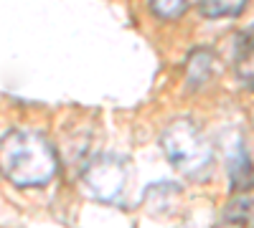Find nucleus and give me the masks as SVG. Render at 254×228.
Masks as SVG:
<instances>
[{
    "label": "nucleus",
    "mask_w": 254,
    "mask_h": 228,
    "mask_svg": "<svg viewBox=\"0 0 254 228\" xmlns=\"http://www.w3.org/2000/svg\"><path fill=\"white\" fill-rule=\"evenodd\" d=\"M237 76L249 91H254V48L242 53L239 64H237Z\"/></svg>",
    "instance_id": "6"
},
{
    "label": "nucleus",
    "mask_w": 254,
    "mask_h": 228,
    "mask_svg": "<svg viewBox=\"0 0 254 228\" xmlns=\"http://www.w3.org/2000/svg\"><path fill=\"white\" fill-rule=\"evenodd\" d=\"M216 71V58L211 51H193L188 56V69H186V76H188V84L190 87H201L206 81L214 76Z\"/></svg>",
    "instance_id": "3"
},
{
    "label": "nucleus",
    "mask_w": 254,
    "mask_h": 228,
    "mask_svg": "<svg viewBox=\"0 0 254 228\" xmlns=\"http://www.w3.org/2000/svg\"><path fill=\"white\" fill-rule=\"evenodd\" d=\"M188 0H150V13L160 20H173L186 13Z\"/></svg>",
    "instance_id": "5"
},
{
    "label": "nucleus",
    "mask_w": 254,
    "mask_h": 228,
    "mask_svg": "<svg viewBox=\"0 0 254 228\" xmlns=\"http://www.w3.org/2000/svg\"><path fill=\"white\" fill-rule=\"evenodd\" d=\"M0 162L8 180L20 188L44 185L56 173V152L49 139L31 130H15L0 144Z\"/></svg>",
    "instance_id": "1"
},
{
    "label": "nucleus",
    "mask_w": 254,
    "mask_h": 228,
    "mask_svg": "<svg viewBox=\"0 0 254 228\" xmlns=\"http://www.w3.org/2000/svg\"><path fill=\"white\" fill-rule=\"evenodd\" d=\"M165 155L186 175L203 173L211 165V147L190 122H176L165 130Z\"/></svg>",
    "instance_id": "2"
},
{
    "label": "nucleus",
    "mask_w": 254,
    "mask_h": 228,
    "mask_svg": "<svg viewBox=\"0 0 254 228\" xmlns=\"http://www.w3.org/2000/svg\"><path fill=\"white\" fill-rule=\"evenodd\" d=\"M249 5V0H201L203 18H234Z\"/></svg>",
    "instance_id": "4"
}]
</instances>
